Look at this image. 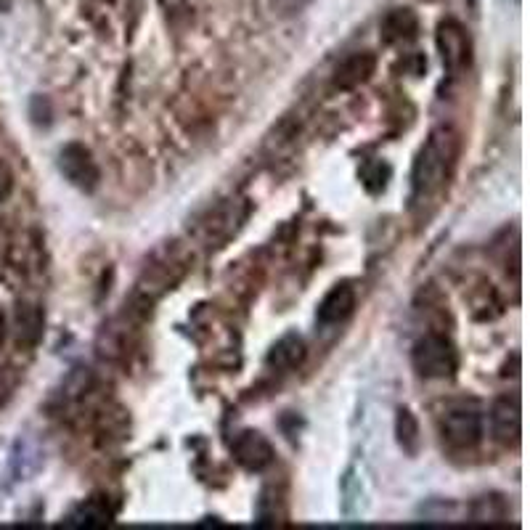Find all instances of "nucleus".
Returning a JSON list of instances; mask_svg holds the SVG:
<instances>
[{
	"instance_id": "nucleus-14",
	"label": "nucleus",
	"mask_w": 530,
	"mask_h": 530,
	"mask_svg": "<svg viewBox=\"0 0 530 530\" xmlns=\"http://www.w3.org/2000/svg\"><path fill=\"white\" fill-rule=\"evenodd\" d=\"M112 509L106 504L101 496H93L85 504L72 512L69 517V525H77V528H106V525H112Z\"/></svg>"
},
{
	"instance_id": "nucleus-9",
	"label": "nucleus",
	"mask_w": 530,
	"mask_h": 530,
	"mask_svg": "<svg viewBox=\"0 0 530 530\" xmlns=\"http://www.w3.org/2000/svg\"><path fill=\"white\" fill-rule=\"evenodd\" d=\"M377 72V56L371 51L350 53L348 59H342L334 69V88L337 91H353L358 85L369 83L371 75Z\"/></svg>"
},
{
	"instance_id": "nucleus-20",
	"label": "nucleus",
	"mask_w": 530,
	"mask_h": 530,
	"mask_svg": "<svg viewBox=\"0 0 530 530\" xmlns=\"http://www.w3.org/2000/svg\"><path fill=\"white\" fill-rule=\"evenodd\" d=\"M8 6H11V0H0V11H6Z\"/></svg>"
},
{
	"instance_id": "nucleus-15",
	"label": "nucleus",
	"mask_w": 530,
	"mask_h": 530,
	"mask_svg": "<svg viewBox=\"0 0 530 530\" xmlns=\"http://www.w3.org/2000/svg\"><path fill=\"white\" fill-rule=\"evenodd\" d=\"M395 432H398V443H401L403 451H406L409 456H417L422 438H419L417 417H414L409 409L398 411V419H395Z\"/></svg>"
},
{
	"instance_id": "nucleus-7",
	"label": "nucleus",
	"mask_w": 530,
	"mask_h": 530,
	"mask_svg": "<svg viewBox=\"0 0 530 530\" xmlns=\"http://www.w3.org/2000/svg\"><path fill=\"white\" fill-rule=\"evenodd\" d=\"M231 451H234L236 462L242 464L244 470H250V472H263L265 467H271L273 456H276L273 454L271 440L265 438L263 432H258V430L239 432V435L234 438Z\"/></svg>"
},
{
	"instance_id": "nucleus-4",
	"label": "nucleus",
	"mask_w": 530,
	"mask_h": 530,
	"mask_svg": "<svg viewBox=\"0 0 530 530\" xmlns=\"http://www.w3.org/2000/svg\"><path fill=\"white\" fill-rule=\"evenodd\" d=\"M435 43H438L440 59H443L448 75H459L472 64V40L456 19H446L438 24Z\"/></svg>"
},
{
	"instance_id": "nucleus-8",
	"label": "nucleus",
	"mask_w": 530,
	"mask_h": 530,
	"mask_svg": "<svg viewBox=\"0 0 530 530\" xmlns=\"http://www.w3.org/2000/svg\"><path fill=\"white\" fill-rule=\"evenodd\" d=\"M491 432L501 446H517L523 432V417H520V401L501 395L491 406Z\"/></svg>"
},
{
	"instance_id": "nucleus-18",
	"label": "nucleus",
	"mask_w": 530,
	"mask_h": 530,
	"mask_svg": "<svg viewBox=\"0 0 530 530\" xmlns=\"http://www.w3.org/2000/svg\"><path fill=\"white\" fill-rule=\"evenodd\" d=\"M11 191H14V173H11V167L0 159V202H6L11 197Z\"/></svg>"
},
{
	"instance_id": "nucleus-2",
	"label": "nucleus",
	"mask_w": 530,
	"mask_h": 530,
	"mask_svg": "<svg viewBox=\"0 0 530 530\" xmlns=\"http://www.w3.org/2000/svg\"><path fill=\"white\" fill-rule=\"evenodd\" d=\"M411 364L424 379H451L459 371V350L446 334H424L411 350Z\"/></svg>"
},
{
	"instance_id": "nucleus-1",
	"label": "nucleus",
	"mask_w": 530,
	"mask_h": 530,
	"mask_svg": "<svg viewBox=\"0 0 530 530\" xmlns=\"http://www.w3.org/2000/svg\"><path fill=\"white\" fill-rule=\"evenodd\" d=\"M462 154V136L451 125H440L427 136L411 167V199L427 202L448 183Z\"/></svg>"
},
{
	"instance_id": "nucleus-12",
	"label": "nucleus",
	"mask_w": 530,
	"mask_h": 530,
	"mask_svg": "<svg viewBox=\"0 0 530 530\" xmlns=\"http://www.w3.org/2000/svg\"><path fill=\"white\" fill-rule=\"evenodd\" d=\"M43 311L35 303H19L14 313V337L19 342V348H32L38 345L43 337Z\"/></svg>"
},
{
	"instance_id": "nucleus-3",
	"label": "nucleus",
	"mask_w": 530,
	"mask_h": 530,
	"mask_svg": "<svg viewBox=\"0 0 530 530\" xmlns=\"http://www.w3.org/2000/svg\"><path fill=\"white\" fill-rule=\"evenodd\" d=\"M440 435L451 448L470 451L483 440V414L475 406L459 403L440 417Z\"/></svg>"
},
{
	"instance_id": "nucleus-11",
	"label": "nucleus",
	"mask_w": 530,
	"mask_h": 530,
	"mask_svg": "<svg viewBox=\"0 0 530 530\" xmlns=\"http://www.w3.org/2000/svg\"><path fill=\"white\" fill-rule=\"evenodd\" d=\"M379 35L387 46H401L419 38V16L414 8H390L382 22H379Z\"/></svg>"
},
{
	"instance_id": "nucleus-13",
	"label": "nucleus",
	"mask_w": 530,
	"mask_h": 530,
	"mask_svg": "<svg viewBox=\"0 0 530 530\" xmlns=\"http://www.w3.org/2000/svg\"><path fill=\"white\" fill-rule=\"evenodd\" d=\"M305 361V340L300 334L289 332L281 340H276L271 350H268V366L273 371H292Z\"/></svg>"
},
{
	"instance_id": "nucleus-10",
	"label": "nucleus",
	"mask_w": 530,
	"mask_h": 530,
	"mask_svg": "<svg viewBox=\"0 0 530 530\" xmlns=\"http://www.w3.org/2000/svg\"><path fill=\"white\" fill-rule=\"evenodd\" d=\"M353 311H356V289L350 287L348 281H342V284H334L318 303V324L337 326L348 321Z\"/></svg>"
},
{
	"instance_id": "nucleus-6",
	"label": "nucleus",
	"mask_w": 530,
	"mask_h": 530,
	"mask_svg": "<svg viewBox=\"0 0 530 530\" xmlns=\"http://www.w3.org/2000/svg\"><path fill=\"white\" fill-rule=\"evenodd\" d=\"M244 212H239L236 202H223L215 210H210L205 218L199 220L197 236L207 247H220L223 242H228L236 234V228L242 223Z\"/></svg>"
},
{
	"instance_id": "nucleus-19",
	"label": "nucleus",
	"mask_w": 530,
	"mask_h": 530,
	"mask_svg": "<svg viewBox=\"0 0 530 530\" xmlns=\"http://www.w3.org/2000/svg\"><path fill=\"white\" fill-rule=\"evenodd\" d=\"M6 334H8L6 316H3V311H0V348H3V342H6Z\"/></svg>"
},
{
	"instance_id": "nucleus-5",
	"label": "nucleus",
	"mask_w": 530,
	"mask_h": 530,
	"mask_svg": "<svg viewBox=\"0 0 530 530\" xmlns=\"http://www.w3.org/2000/svg\"><path fill=\"white\" fill-rule=\"evenodd\" d=\"M59 170L75 189L91 194L96 191L101 181V170L93 159L91 149H85L83 144H67L59 152Z\"/></svg>"
},
{
	"instance_id": "nucleus-17",
	"label": "nucleus",
	"mask_w": 530,
	"mask_h": 530,
	"mask_svg": "<svg viewBox=\"0 0 530 530\" xmlns=\"http://www.w3.org/2000/svg\"><path fill=\"white\" fill-rule=\"evenodd\" d=\"M311 0H273V8L279 16H295L300 14Z\"/></svg>"
},
{
	"instance_id": "nucleus-16",
	"label": "nucleus",
	"mask_w": 530,
	"mask_h": 530,
	"mask_svg": "<svg viewBox=\"0 0 530 530\" xmlns=\"http://www.w3.org/2000/svg\"><path fill=\"white\" fill-rule=\"evenodd\" d=\"M472 520L475 523H504L507 520V504L501 496H483L472 504Z\"/></svg>"
}]
</instances>
